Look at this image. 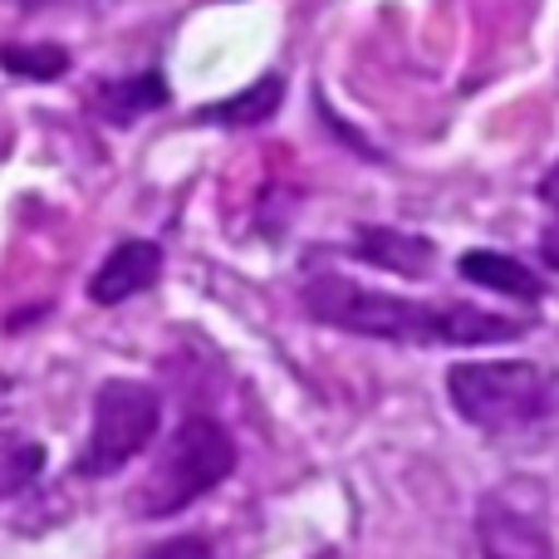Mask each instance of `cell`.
<instances>
[{
  "label": "cell",
  "instance_id": "8fae6325",
  "mask_svg": "<svg viewBox=\"0 0 559 559\" xmlns=\"http://www.w3.org/2000/svg\"><path fill=\"white\" fill-rule=\"evenodd\" d=\"M0 69L5 74H20V79H59L69 69V55L59 45H0Z\"/></svg>",
  "mask_w": 559,
  "mask_h": 559
},
{
  "label": "cell",
  "instance_id": "9c48e42d",
  "mask_svg": "<svg viewBox=\"0 0 559 559\" xmlns=\"http://www.w3.org/2000/svg\"><path fill=\"white\" fill-rule=\"evenodd\" d=\"M462 275L472 280V285H486V289L511 295V299H531V305L545 295L540 280L525 271L521 261H511V255H501V251H466L462 255Z\"/></svg>",
  "mask_w": 559,
  "mask_h": 559
},
{
  "label": "cell",
  "instance_id": "4fadbf2b",
  "mask_svg": "<svg viewBox=\"0 0 559 559\" xmlns=\"http://www.w3.org/2000/svg\"><path fill=\"white\" fill-rule=\"evenodd\" d=\"M540 251H545V265H550V271H559V212H555V222L545 226Z\"/></svg>",
  "mask_w": 559,
  "mask_h": 559
},
{
  "label": "cell",
  "instance_id": "30bf717a",
  "mask_svg": "<svg viewBox=\"0 0 559 559\" xmlns=\"http://www.w3.org/2000/svg\"><path fill=\"white\" fill-rule=\"evenodd\" d=\"M94 104H98V114H104L108 123H133L138 114H153L157 104H167L163 74H143V79H108V84H98Z\"/></svg>",
  "mask_w": 559,
  "mask_h": 559
},
{
  "label": "cell",
  "instance_id": "5bb4252c",
  "mask_svg": "<svg viewBox=\"0 0 559 559\" xmlns=\"http://www.w3.org/2000/svg\"><path fill=\"white\" fill-rule=\"evenodd\" d=\"M49 5H64V0H20V10H49Z\"/></svg>",
  "mask_w": 559,
  "mask_h": 559
},
{
  "label": "cell",
  "instance_id": "7a4b0ae2",
  "mask_svg": "<svg viewBox=\"0 0 559 559\" xmlns=\"http://www.w3.org/2000/svg\"><path fill=\"white\" fill-rule=\"evenodd\" d=\"M447 397L456 417L491 437L531 432L559 407V378L535 364H452Z\"/></svg>",
  "mask_w": 559,
  "mask_h": 559
},
{
  "label": "cell",
  "instance_id": "7c38bea8",
  "mask_svg": "<svg viewBox=\"0 0 559 559\" xmlns=\"http://www.w3.org/2000/svg\"><path fill=\"white\" fill-rule=\"evenodd\" d=\"M147 559H212V540H202V535H177V540L147 550Z\"/></svg>",
  "mask_w": 559,
  "mask_h": 559
},
{
  "label": "cell",
  "instance_id": "9a60e30c",
  "mask_svg": "<svg viewBox=\"0 0 559 559\" xmlns=\"http://www.w3.org/2000/svg\"><path fill=\"white\" fill-rule=\"evenodd\" d=\"M314 559H344V555H338V550H319Z\"/></svg>",
  "mask_w": 559,
  "mask_h": 559
},
{
  "label": "cell",
  "instance_id": "ba28073f",
  "mask_svg": "<svg viewBox=\"0 0 559 559\" xmlns=\"http://www.w3.org/2000/svg\"><path fill=\"white\" fill-rule=\"evenodd\" d=\"M285 104V79L265 74L255 79L246 94H231V98H216V104L197 108L192 123H216V128H255V123H271L275 108Z\"/></svg>",
  "mask_w": 559,
  "mask_h": 559
},
{
  "label": "cell",
  "instance_id": "8992f818",
  "mask_svg": "<svg viewBox=\"0 0 559 559\" xmlns=\"http://www.w3.org/2000/svg\"><path fill=\"white\" fill-rule=\"evenodd\" d=\"M163 275V246L143 241V236H128L108 251V261L88 280V299L94 305H123V299L143 295L153 280Z\"/></svg>",
  "mask_w": 559,
  "mask_h": 559
},
{
  "label": "cell",
  "instance_id": "3957f363",
  "mask_svg": "<svg viewBox=\"0 0 559 559\" xmlns=\"http://www.w3.org/2000/svg\"><path fill=\"white\" fill-rule=\"evenodd\" d=\"M236 472V442L216 417H187L173 437H167L163 456H157L153 476L138 486L133 511L138 521H163L187 506H197L202 496H212L226 476Z\"/></svg>",
  "mask_w": 559,
  "mask_h": 559
},
{
  "label": "cell",
  "instance_id": "5b68a950",
  "mask_svg": "<svg viewBox=\"0 0 559 559\" xmlns=\"http://www.w3.org/2000/svg\"><path fill=\"white\" fill-rule=\"evenodd\" d=\"M476 540L486 559H559L540 501L525 481L501 486L476 506Z\"/></svg>",
  "mask_w": 559,
  "mask_h": 559
},
{
  "label": "cell",
  "instance_id": "52a82bcc",
  "mask_svg": "<svg viewBox=\"0 0 559 559\" xmlns=\"http://www.w3.org/2000/svg\"><path fill=\"white\" fill-rule=\"evenodd\" d=\"M354 255L378 271H397V275H427L432 265V241L413 231H393V226H364L354 231Z\"/></svg>",
  "mask_w": 559,
  "mask_h": 559
},
{
  "label": "cell",
  "instance_id": "6da1fadb",
  "mask_svg": "<svg viewBox=\"0 0 559 559\" xmlns=\"http://www.w3.org/2000/svg\"><path fill=\"white\" fill-rule=\"evenodd\" d=\"M299 299H305L314 324L344 329V334H364V338H388V344L476 348V344H511V338H521L525 329H531L525 319L496 314V309L388 295V289H368L344 275H314Z\"/></svg>",
  "mask_w": 559,
  "mask_h": 559
},
{
  "label": "cell",
  "instance_id": "277c9868",
  "mask_svg": "<svg viewBox=\"0 0 559 559\" xmlns=\"http://www.w3.org/2000/svg\"><path fill=\"white\" fill-rule=\"evenodd\" d=\"M163 423V397L138 378H108L94 397V423H88L84 452L74 462V476L104 481V476L123 472L133 456L147 452Z\"/></svg>",
  "mask_w": 559,
  "mask_h": 559
}]
</instances>
